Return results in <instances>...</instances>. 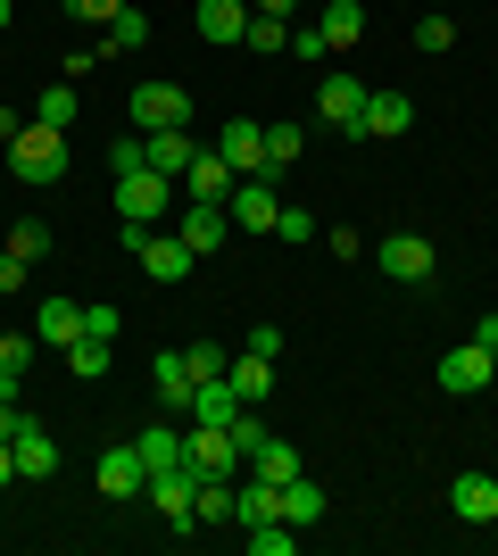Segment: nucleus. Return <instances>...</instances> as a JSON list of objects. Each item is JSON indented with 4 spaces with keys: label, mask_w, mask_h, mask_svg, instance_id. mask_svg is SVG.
<instances>
[{
    "label": "nucleus",
    "mask_w": 498,
    "mask_h": 556,
    "mask_svg": "<svg viewBox=\"0 0 498 556\" xmlns=\"http://www.w3.org/2000/svg\"><path fill=\"white\" fill-rule=\"evenodd\" d=\"M0 159H9V175H17V184L42 191V184H59V175H67V134H59V125H25Z\"/></svg>",
    "instance_id": "f257e3e1"
},
{
    "label": "nucleus",
    "mask_w": 498,
    "mask_h": 556,
    "mask_svg": "<svg viewBox=\"0 0 498 556\" xmlns=\"http://www.w3.org/2000/svg\"><path fill=\"white\" fill-rule=\"evenodd\" d=\"M166 208H183V184H166V175H150V166L117 175V216L125 225H158Z\"/></svg>",
    "instance_id": "f03ea898"
},
{
    "label": "nucleus",
    "mask_w": 498,
    "mask_h": 556,
    "mask_svg": "<svg viewBox=\"0 0 498 556\" xmlns=\"http://www.w3.org/2000/svg\"><path fill=\"white\" fill-rule=\"evenodd\" d=\"M125 116H133V134H166V125H191V92L183 84H133V100H125Z\"/></svg>",
    "instance_id": "7ed1b4c3"
},
{
    "label": "nucleus",
    "mask_w": 498,
    "mask_h": 556,
    "mask_svg": "<svg viewBox=\"0 0 498 556\" xmlns=\"http://www.w3.org/2000/svg\"><path fill=\"white\" fill-rule=\"evenodd\" d=\"M225 216H233V232H274V216H283V191H274V175H233V191H225Z\"/></svg>",
    "instance_id": "20e7f679"
},
{
    "label": "nucleus",
    "mask_w": 498,
    "mask_h": 556,
    "mask_svg": "<svg viewBox=\"0 0 498 556\" xmlns=\"http://www.w3.org/2000/svg\"><path fill=\"white\" fill-rule=\"evenodd\" d=\"M183 457H191V473H216V482H233L241 465H250L225 424H183Z\"/></svg>",
    "instance_id": "39448f33"
},
{
    "label": "nucleus",
    "mask_w": 498,
    "mask_h": 556,
    "mask_svg": "<svg viewBox=\"0 0 498 556\" xmlns=\"http://www.w3.org/2000/svg\"><path fill=\"white\" fill-rule=\"evenodd\" d=\"M366 92H374V84H366V75H349V67H332L324 84H316V116H324L332 134H357V116H366Z\"/></svg>",
    "instance_id": "423d86ee"
},
{
    "label": "nucleus",
    "mask_w": 498,
    "mask_h": 556,
    "mask_svg": "<svg viewBox=\"0 0 498 556\" xmlns=\"http://www.w3.org/2000/svg\"><path fill=\"white\" fill-rule=\"evenodd\" d=\"M175 232H183L191 257H216L225 241H233V216H225V200H183V225Z\"/></svg>",
    "instance_id": "0eeeda50"
},
{
    "label": "nucleus",
    "mask_w": 498,
    "mask_h": 556,
    "mask_svg": "<svg viewBox=\"0 0 498 556\" xmlns=\"http://www.w3.org/2000/svg\"><path fill=\"white\" fill-rule=\"evenodd\" d=\"M490 382H498V357H490L482 341H457L449 357H440V391L465 399V391H490Z\"/></svg>",
    "instance_id": "6e6552de"
},
{
    "label": "nucleus",
    "mask_w": 498,
    "mask_h": 556,
    "mask_svg": "<svg viewBox=\"0 0 498 556\" xmlns=\"http://www.w3.org/2000/svg\"><path fill=\"white\" fill-rule=\"evenodd\" d=\"M92 482H100V498H117V507H125V498H142V490H150L142 448H133V441H117L108 457H100V473H92Z\"/></svg>",
    "instance_id": "1a4fd4ad"
},
{
    "label": "nucleus",
    "mask_w": 498,
    "mask_h": 556,
    "mask_svg": "<svg viewBox=\"0 0 498 556\" xmlns=\"http://www.w3.org/2000/svg\"><path fill=\"white\" fill-rule=\"evenodd\" d=\"M191 490H200V473H191V465H166V473H150V507L166 515V523H175V532H191Z\"/></svg>",
    "instance_id": "9d476101"
},
{
    "label": "nucleus",
    "mask_w": 498,
    "mask_h": 556,
    "mask_svg": "<svg viewBox=\"0 0 498 556\" xmlns=\"http://www.w3.org/2000/svg\"><path fill=\"white\" fill-rule=\"evenodd\" d=\"M208 150L233 166V175H266V125H250V116H233V125H225Z\"/></svg>",
    "instance_id": "9b49d317"
},
{
    "label": "nucleus",
    "mask_w": 498,
    "mask_h": 556,
    "mask_svg": "<svg viewBox=\"0 0 498 556\" xmlns=\"http://www.w3.org/2000/svg\"><path fill=\"white\" fill-rule=\"evenodd\" d=\"M200 159V141H191V125H166V134H142V166L150 175H166V184H183V166Z\"/></svg>",
    "instance_id": "f8f14e48"
},
{
    "label": "nucleus",
    "mask_w": 498,
    "mask_h": 556,
    "mask_svg": "<svg viewBox=\"0 0 498 556\" xmlns=\"http://www.w3.org/2000/svg\"><path fill=\"white\" fill-rule=\"evenodd\" d=\"M382 275L391 282H432V241L424 232H382Z\"/></svg>",
    "instance_id": "ddd939ff"
},
{
    "label": "nucleus",
    "mask_w": 498,
    "mask_h": 556,
    "mask_svg": "<svg viewBox=\"0 0 498 556\" xmlns=\"http://www.w3.org/2000/svg\"><path fill=\"white\" fill-rule=\"evenodd\" d=\"M416 125V100L407 92H366V116H357V141H391Z\"/></svg>",
    "instance_id": "4468645a"
},
{
    "label": "nucleus",
    "mask_w": 498,
    "mask_h": 556,
    "mask_svg": "<svg viewBox=\"0 0 498 556\" xmlns=\"http://www.w3.org/2000/svg\"><path fill=\"white\" fill-rule=\"evenodd\" d=\"M191 25H200V42L233 50L241 34H250V0H200V9H191Z\"/></svg>",
    "instance_id": "2eb2a0df"
},
{
    "label": "nucleus",
    "mask_w": 498,
    "mask_h": 556,
    "mask_svg": "<svg viewBox=\"0 0 498 556\" xmlns=\"http://www.w3.org/2000/svg\"><path fill=\"white\" fill-rule=\"evenodd\" d=\"M449 515L457 523H498V473H457L449 482Z\"/></svg>",
    "instance_id": "dca6fc26"
},
{
    "label": "nucleus",
    "mask_w": 498,
    "mask_h": 556,
    "mask_svg": "<svg viewBox=\"0 0 498 556\" xmlns=\"http://www.w3.org/2000/svg\"><path fill=\"white\" fill-rule=\"evenodd\" d=\"M241 407H250V399L233 391V374H208V382H200V391H191V407H183V424H233Z\"/></svg>",
    "instance_id": "f3484780"
},
{
    "label": "nucleus",
    "mask_w": 498,
    "mask_h": 556,
    "mask_svg": "<svg viewBox=\"0 0 498 556\" xmlns=\"http://www.w3.org/2000/svg\"><path fill=\"white\" fill-rule=\"evenodd\" d=\"M150 382H158V407H175V416H183L191 391H200V374L183 366V349H158V357H150Z\"/></svg>",
    "instance_id": "a211bd4d"
},
{
    "label": "nucleus",
    "mask_w": 498,
    "mask_h": 556,
    "mask_svg": "<svg viewBox=\"0 0 498 556\" xmlns=\"http://www.w3.org/2000/svg\"><path fill=\"white\" fill-rule=\"evenodd\" d=\"M283 515V482H266V473H250V482H233V523L250 532V523H274Z\"/></svg>",
    "instance_id": "6ab92c4d"
},
{
    "label": "nucleus",
    "mask_w": 498,
    "mask_h": 556,
    "mask_svg": "<svg viewBox=\"0 0 498 556\" xmlns=\"http://www.w3.org/2000/svg\"><path fill=\"white\" fill-rule=\"evenodd\" d=\"M316 34H324V50H357L366 42V9H357V0H324V9H316Z\"/></svg>",
    "instance_id": "aec40b11"
},
{
    "label": "nucleus",
    "mask_w": 498,
    "mask_h": 556,
    "mask_svg": "<svg viewBox=\"0 0 498 556\" xmlns=\"http://www.w3.org/2000/svg\"><path fill=\"white\" fill-rule=\"evenodd\" d=\"M142 266H150V282H183L200 257L183 250V232H150V241H142Z\"/></svg>",
    "instance_id": "412c9836"
},
{
    "label": "nucleus",
    "mask_w": 498,
    "mask_h": 556,
    "mask_svg": "<svg viewBox=\"0 0 498 556\" xmlns=\"http://www.w3.org/2000/svg\"><path fill=\"white\" fill-rule=\"evenodd\" d=\"M34 332H42L50 349H67L75 332H84V300H67V291H50V300H42V316H34Z\"/></svg>",
    "instance_id": "4be33fe9"
},
{
    "label": "nucleus",
    "mask_w": 498,
    "mask_h": 556,
    "mask_svg": "<svg viewBox=\"0 0 498 556\" xmlns=\"http://www.w3.org/2000/svg\"><path fill=\"white\" fill-rule=\"evenodd\" d=\"M133 448H142L150 473H166V465H191V457H183V424H142V432H133Z\"/></svg>",
    "instance_id": "5701e85b"
},
{
    "label": "nucleus",
    "mask_w": 498,
    "mask_h": 556,
    "mask_svg": "<svg viewBox=\"0 0 498 556\" xmlns=\"http://www.w3.org/2000/svg\"><path fill=\"white\" fill-rule=\"evenodd\" d=\"M283 523H291V532L324 523V490H316V473H291V482H283Z\"/></svg>",
    "instance_id": "b1692460"
},
{
    "label": "nucleus",
    "mask_w": 498,
    "mask_h": 556,
    "mask_svg": "<svg viewBox=\"0 0 498 556\" xmlns=\"http://www.w3.org/2000/svg\"><path fill=\"white\" fill-rule=\"evenodd\" d=\"M233 191V166L216 159V150H200V159L183 166V200H225Z\"/></svg>",
    "instance_id": "393cba45"
},
{
    "label": "nucleus",
    "mask_w": 498,
    "mask_h": 556,
    "mask_svg": "<svg viewBox=\"0 0 498 556\" xmlns=\"http://www.w3.org/2000/svg\"><path fill=\"white\" fill-rule=\"evenodd\" d=\"M108 366H117V341H100V332H75L67 341V374L75 382H100Z\"/></svg>",
    "instance_id": "a878e982"
},
{
    "label": "nucleus",
    "mask_w": 498,
    "mask_h": 556,
    "mask_svg": "<svg viewBox=\"0 0 498 556\" xmlns=\"http://www.w3.org/2000/svg\"><path fill=\"white\" fill-rule=\"evenodd\" d=\"M50 473H59V441L25 424V432H17V482H50Z\"/></svg>",
    "instance_id": "bb28decb"
},
{
    "label": "nucleus",
    "mask_w": 498,
    "mask_h": 556,
    "mask_svg": "<svg viewBox=\"0 0 498 556\" xmlns=\"http://www.w3.org/2000/svg\"><path fill=\"white\" fill-rule=\"evenodd\" d=\"M142 42H150V17L133 9V0H125L117 17L100 25V59H117V50H142Z\"/></svg>",
    "instance_id": "cd10ccee"
},
{
    "label": "nucleus",
    "mask_w": 498,
    "mask_h": 556,
    "mask_svg": "<svg viewBox=\"0 0 498 556\" xmlns=\"http://www.w3.org/2000/svg\"><path fill=\"white\" fill-rule=\"evenodd\" d=\"M200 523H233V482L200 473V490H191V532H200Z\"/></svg>",
    "instance_id": "c85d7f7f"
},
{
    "label": "nucleus",
    "mask_w": 498,
    "mask_h": 556,
    "mask_svg": "<svg viewBox=\"0 0 498 556\" xmlns=\"http://www.w3.org/2000/svg\"><path fill=\"white\" fill-rule=\"evenodd\" d=\"M225 374H233V391L250 399V407H258V399L274 391V357H258V349H241V357H233V366H225Z\"/></svg>",
    "instance_id": "c756f323"
},
{
    "label": "nucleus",
    "mask_w": 498,
    "mask_h": 556,
    "mask_svg": "<svg viewBox=\"0 0 498 556\" xmlns=\"http://www.w3.org/2000/svg\"><path fill=\"white\" fill-rule=\"evenodd\" d=\"M75 109H84V92H75L67 75H59V84H42V100H34V125H59V134H67Z\"/></svg>",
    "instance_id": "7c9ffc66"
},
{
    "label": "nucleus",
    "mask_w": 498,
    "mask_h": 556,
    "mask_svg": "<svg viewBox=\"0 0 498 556\" xmlns=\"http://www.w3.org/2000/svg\"><path fill=\"white\" fill-rule=\"evenodd\" d=\"M299 150H308V125H266V175L299 166Z\"/></svg>",
    "instance_id": "2f4dec72"
},
{
    "label": "nucleus",
    "mask_w": 498,
    "mask_h": 556,
    "mask_svg": "<svg viewBox=\"0 0 498 556\" xmlns=\"http://www.w3.org/2000/svg\"><path fill=\"white\" fill-rule=\"evenodd\" d=\"M241 42L258 50V59H283V50H291V25H283V17H258V9H250V34H241Z\"/></svg>",
    "instance_id": "473e14b6"
},
{
    "label": "nucleus",
    "mask_w": 498,
    "mask_h": 556,
    "mask_svg": "<svg viewBox=\"0 0 498 556\" xmlns=\"http://www.w3.org/2000/svg\"><path fill=\"white\" fill-rule=\"evenodd\" d=\"M250 473H266V482H291V473H308V465H299V448H291V441H266L258 457H250Z\"/></svg>",
    "instance_id": "72a5a7b5"
},
{
    "label": "nucleus",
    "mask_w": 498,
    "mask_h": 556,
    "mask_svg": "<svg viewBox=\"0 0 498 556\" xmlns=\"http://www.w3.org/2000/svg\"><path fill=\"white\" fill-rule=\"evenodd\" d=\"M9 250H17L25 266H42V257H50V225H42V216H17V225H9Z\"/></svg>",
    "instance_id": "f704fd0d"
},
{
    "label": "nucleus",
    "mask_w": 498,
    "mask_h": 556,
    "mask_svg": "<svg viewBox=\"0 0 498 556\" xmlns=\"http://www.w3.org/2000/svg\"><path fill=\"white\" fill-rule=\"evenodd\" d=\"M299 548V532H291L283 515H274V523H250V556H291Z\"/></svg>",
    "instance_id": "c9c22d12"
},
{
    "label": "nucleus",
    "mask_w": 498,
    "mask_h": 556,
    "mask_svg": "<svg viewBox=\"0 0 498 556\" xmlns=\"http://www.w3.org/2000/svg\"><path fill=\"white\" fill-rule=\"evenodd\" d=\"M25 366H34V341H25V332H0V382H9V391L25 382Z\"/></svg>",
    "instance_id": "e433bc0d"
},
{
    "label": "nucleus",
    "mask_w": 498,
    "mask_h": 556,
    "mask_svg": "<svg viewBox=\"0 0 498 556\" xmlns=\"http://www.w3.org/2000/svg\"><path fill=\"white\" fill-rule=\"evenodd\" d=\"M274 241H291V250H308V241H316V216L299 208V200H283V216H274Z\"/></svg>",
    "instance_id": "4c0bfd02"
},
{
    "label": "nucleus",
    "mask_w": 498,
    "mask_h": 556,
    "mask_svg": "<svg viewBox=\"0 0 498 556\" xmlns=\"http://www.w3.org/2000/svg\"><path fill=\"white\" fill-rule=\"evenodd\" d=\"M183 366L200 374V382H208V374H225V366H233V357H225V349H216V341H191V349H183Z\"/></svg>",
    "instance_id": "58836bf2"
},
{
    "label": "nucleus",
    "mask_w": 498,
    "mask_h": 556,
    "mask_svg": "<svg viewBox=\"0 0 498 556\" xmlns=\"http://www.w3.org/2000/svg\"><path fill=\"white\" fill-rule=\"evenodd\" d=\"M133 166H142V134H117L108 141V175H133Z\"/></svg>",
    "instance_id": "ea45409f"
},
{
    "label": "nucleus",
    "mask_w": 498,
    "mask_h": 556,
    "mask_svg": "<svg viewBox=\"0 0 498 556\" xmlns=\"http://www.w3.org/2000/svg\"><path fill=\"white\" fill-rule=\"evenodd\" d=\"M25 424H34V416H25V407H17V391H0V441L17 448V432H25Z\"/></svg>",
    "instance_id": "a19ab883"
},
{
    "label": "nucleus",
    "mask_w": 498,
    "mask_h": 556,
    "mask_svg": "<svg viewBox=\"0 0 498 556\" xmlns=\"http://www.w3.org/2000/svg\"><path fill=\"white\" fill-rule=\"evenodd\" d=\"M449 42H457L449 17H424V25H416V50H449Z\"/></svg>",
    "instance_id": "79ce46f5"
},
{
    "label": "nucleus",
    "mask_w": 498,
    "mask_h": 556,
    "mask_svg": "<svg viewBox=\"0 0 498 556\" xmlns=\"http://www.w3.org/2000/svg\"><path fill=\"white\" fill-rule=\"evenodd\" d=\"M125 0H67V17H84V25H108Z\"/></svg>",
    "instance_id": "37998d69"
},
{
    "label": "nucleus",
    "mask_w": 498,
    "mask_h": 556,
    "mask_svg": "<svg viewBox=\"0 0 498 556\" xmlns=\"http://www.w3.org/2000/svg\"><path fill=\"white\" fill-rule=\"evenodd\" d=\"M291 50H299L308 67H324V59H332V50H324V34H316V25H308V34H291Z\"/></svg>",
    "instance_id": "c03bdc74"
},
{
    "label": "nucleus",
    "mask_w": 498,
    "mask_h": 556,
    "mask_svg": "<svg viewBox=\"0 0 498 556\" xmlns=\"http://www.w3.org/2000/svg\"><path fill=\"white\" fill-rule=\"evenodd\" d=\"M324 250H332V257H357L366 241H357V225H332V232H324Z\"/></svg>",
    "instance_id": "a18cd8bd"
},
{
    "label": "nucleus",
    "mask_w": 498,
    "mask_h": 556,
    "mask_svg": "<svg viewBox=\"0 0 498 556\" xmlns=\"http://www.w3.org/2000/svg\"><path fill=\"white\" fill-rule=\"evenodd\" d=\"M241 349H258V357H283V332H274V325H250V341H241Z\"/></svg>",
    "instance_id": "49530a36"
},
{
    "label": "nucleus",
    "mask_w": 498,
    "mask_h": 556,
    "mask_svg": "<svg viewBox=\"0 0 498 556\" xmlns=\"http://www.w3.org/2000/svg\"><path fill=\"white\" fill-rule=\"evenodd\" d=\"M17 282H25V257L9 250V241H0V291H17Z\"/></svg>",
    "instance_id": "de8ad7c7"
},
{
    "label": "nucleus",
    "mask_w": 498,
    "mask_h": 556,
    "mask_svg": "<svg viewBox=\"0 0 498 556\" xmlns=\"http://www.w3.org/2000/svg\"><path fill=\"white\" fill-rule=\"evenodd\" d=\"M250 9H258V17H291V9H299V0H250Z\"/></svg>",
    "instance_id": "09e8293b"
},
{
    "label": "nucleus",
    "mask_w": 498,
    "mask_h": 556,
    "mask_svg": "<svg viewBox=\"0 0 498 556\" xmlns=\"http://www.w3.org/2000/svg\"><path fill=\"white\" fill-rule=\"evenodd\" d=\"M9 482H17V448L0 441V490H9Z\"/></svg>",
    "instance_id": "8fccbe9b"
},
{
    "label": "nucleus",
    "mask_w": 498,
    "mask_h": 556,
    "mask_svg": "<svg viewBox=\"0 0 498 556\" xmlns=\"http://www.w3.org/2000/svg\"><path fill=\"white\" fill-rule=\"evenodd\" d=\"M0 25H9V0H0Z\"/></svg>",
    "instance_id": "3c124183"
},
{
    "label": "nucleus",
    "mask_w": 498,
    "mask_h": 556,
    "mask_svg": "<svg viewBox=\"0 0 498 556\" xmlns=\"http://www.w3.org/2000/svg\"><path fill=\"white\" fill-rule=\"evenodd\" d=\"M316 9H324V0H316Z\"/></svg>",
    "instance_id": "603ef678"
},
{
    "label": "nucleus",
    "mask_w": 498,
    "mask_h": 556,
    "mask_svg": "<svg viewBox=\"0 0 498 556\" xmlns=\"http://www.w3.org/2000/svg\"><path fill=\"white\" fill-rule=\"evenodd\" d=\"M0 391H9V382H0Z\"/></svg>",
    "instance_id": "864d4df0"
},
{
    "label": "nucleus",
    "mask_w": 498,
    "mask_h": 556,
    "mask_svg": "<svg viewBox=\"0 0 498 556\" xmlns=\"http://www.w3.org/2000/svg\"><path fill=\"white\" fill-rule=\"evenodd\" d=\"M490 357H498V349H490Z\"/></svg>",
    "instance_id": "5fc2aeb1"
}]
</instances>
